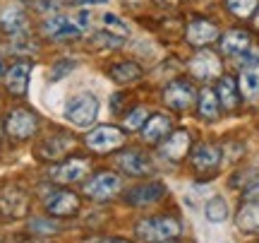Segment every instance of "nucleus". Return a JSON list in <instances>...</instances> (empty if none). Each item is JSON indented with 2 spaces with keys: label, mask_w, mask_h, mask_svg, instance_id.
Returning <instances> with one entry per match:
<instances>
[{
  "label": "nucleus",
  "mask_w": 259,
  "mask_h": 243,
  "mask_svg": "<svg viewBox=\"0 0 259 243\" xmlns=\"http://www.w3.org/2000/svg\"><path fill=\"white\" fill-rule=\"evenodd\" d=\"M180 222L170 219V217H154V219H144L137 224V236L147 243H163L180 236Z\"/></svg>",
  "instance_id": "nucleus-1"
},
{
  "label": "nucleus",
  "mask_w": 259,
  "mask_h": 243,
  "mask_svg": "<svg viewBox=\"0 0 259 243\" xmlns=\"http://www.w3.org/2000/svg\"><path fill=\"white\" fill-rule=\"evenodd\" d=\"M65 116H67V121H72L74 125L89 128V125L96 121V116H99V99L89 92L77 94L74 99H70L67 109H65Z\"/></svg>",
  "instance_id": "nucleus-2"
},
{
  "label": "nucleus",
  "mask_w": 259,
  "mask_h": 243,
  "mask_svg": "<svg viewBox=\"0 0 259 243\" xmlns=\"http://www.w3.org/2000/svg\"><path fill=\"white\" fill-rule=\"evenodd\" d=\"M41 29L53 41H67V39L82 37V27L74 22V17H67V15H51Z\"/></svg>",
  "instance_id": "nucleus-3"
},
{
  "label": "nucleus",
  "mask_w": 259,
  "mask_h": 243,
  "mask_svg": "<svg viewBox=\"0 0 259 243\" xmlns=\"http://www.w3.org/2000/svg\"><path fill=\"white\" fill-rule=\"evenodd\" d=\"M8 132L15 137V140H27L31 137L38 128V118L27 109H15V111L8 116Z\"/></svg>",
  "instance_id": "nucleus-4"
},
{
  "label": "nucleus",
  "mask_w": 259,
  "mask_h": 243,
  "mask_svg": "<svg viewBox=\"0 0 259 243\" xmlns=\"http://www.w3.org/2000/svg\"><path fill=\"white\" fill-rule=\"evenodd\" d=\"M120 190V178L111 173V171H106V173H99V176H94L87 186H84V195L92 197V200H108L113 197L115 193Z\"/></svg>",
  "instance_id": "nucleus-5"
},
{
  "label": "nucleus",
  "mask_w": 259,
  "mask_h": 243,
  "mask_svg": "<svg viewBox=\"0 0 259 243\" xmlns=\"http://www.w3.org/2000/svg\"><path fill=\"white\" fill-rule=\"evenodd\" d=\"M166 195V186L163 183H158V181H154V183H144V186H135L132 190H127L125 193V202L132 207H147V205H154V202H158L161 197Z\"/></svg>",
  "instance_id": "nucleus-6"
},
{
  "label": "nucleus",
  "mask_w": 259,
  "mask_h": 243,
  "mask_svg": "<svg viewBox=\"0 0 259 243\" xmlns=\"http://www.w3.org/2000/svg\"><path fill=\"white\" fill-rule=\"evenodd\" d=\"M122 142H125L122 130L113 128V125H101V128H96V130L89 132V137H87V145H89L94 152H111V150H115V147H120Z\"/></svg>",
  "instance_id": "nucleus-7"
},
{
  "label": "nucleus",
  "mask_w": 259,
  "mask_h": 243,
  "mask_svg": "<svg viewBox=\"0 0 259 243\" xmlns=\"http://www.w3.org/2000/svg\"><path fill=\"white\" fill-rule=\"evenodd\" d=\"M27 207H29V197L24 190L19 188H5L0 193V215L10 217V219H17V217L27 215Z\"/></svg>",
  "instance_id": "nucleus-8"
},
{
  "label": "nucleus",
  "mask_w": 259,
  "mask_h": 243,
  "mask_svg": "<svg viewBox=\"0 0 259 243\" xmlns=\"http://www.w3.org/2000/svg\"><path fill=\"white\" fill-rule=\"evenodd\" d=\"M163 99L170 109H176V111H187L190 106L194 103V87L185 80H176V82H170L166 87V92H163Z\"/></svg>",
  "instance_id": "nucleus-9"
},
{
  "label": "nucleus",
  "mask_w": 259,
  "mask_h": 243,
  "mask_svg": "<svg viewBox=\"0 0 259 243\" xmlns=\"http://www.w3.org/2000/svg\"><path fill=\"white\" fill-rule=\"evenodd\" d=\"M29 77H31V63L29 60H19L15 65H10L5 70V84L8 92L15 96H24L29 87Z\"/></svg>",
  "instance_id": "nucleus-10"
},
{
  "label": "nucleus",
  "mask_w": 259,
  "mask_h": 243,
  "mask_svg": "<svg viewBox=\"0 0 259 243\" xmlns=\"http://www.w3.org/2000/svg\"><path fill=\"white\" fill-rule=\"evenodd\" d=\"M118 166L125 173H130V176H149L154 171V161L149 159L144 152L130 150V152H122L118 157Z\"/></svg>",
  "instance_id": "nucleus-11"
},
{
  "label": "nucleus",
  "mask_w": 259,
  "mask_h": 243,
  "mask_svg": "<svg viewBox=\"0 0 259 243\" xmlns=\"http://www.w3.org/2000/svg\"><path fill=\"white\" fill-rule=\"evenodd\" d=\"M46 210L53 217H72L79 210V197L70 190H58L46 200Z\"/></svg>",
  "instance_id": "nucleus-12"
},
{
  "label": "nucleus",
  "mask_w": 259,
  "mask_h": 243,
  "mask_svg": "<svg viewBox=\"0 0 259 243\" xmlns=\"http://www.w3.org/2000/svg\"><path fill=\"white\" fill-rule=\"evenodd\" d=\"M190 73H192L197 80H213L221 73V60L213 56L211 51H202L190 60Z\"/></svg>",
  "instance_id": "nucleus-13"
},
{
  "label": "nucleus",
  "mask_w": 259,
  "mask_h": 243,
  "mask_svg": "<svg viewBox=\"0 0 259 243\" xmlns=\"http://www.w3.org/2000/svg\"><path fill=\"white\" fill-rule=\"evenodd\" d=\"M219 39V29L213 22H206V19H194L187 27V41L194 44V46H209Z\"/></svg>",
  "instance_id": "nucleus-14"
},
{
  "label": "nucleus",
  "mask_w": 259,
  "mask_h": 243,
  "mask_svg": "<svg viewBox=\"0 0 259 243\" xmlns=\"http://www.w3.org/2000/svg\"><path fill=\"white\" fill-rule=\"evenodd\" d=\"M87 171H89V168H87V161L84 159H67V161H63V164H58V166L51 168V178H53L56 183H74V181H79Z\"/></svg>",
  "instance_id": "nucleus-15"
},
{
  "label": "nucleus",
  "mask_w": 259,
  "mask_h": 243,
  "mask_svg": "<svg viewBox=\"0 0 259 243\" xmlns=\"http://www.w3.org/2000/svg\"><path fill=\"white\" fill-rule=\"evenodd\" d=\"M190 132L187 130H176V132H170L168 135V140L161 145V154L163 157H168V159H183L187 154V150H190Z\"/></svg>",
  "instance_id": "nucleus-16"
},
{
  "label": "nucleus",
  "mask_w": 259,
  "mask_h": 243,
  "mask_svg": "<svg viewBox=\"0 0 259 243\" xmlns=\"http://www.w3.org/2000/svg\"><path fill=\"white\" fill-rule=\"evenodd\" d=\"M0 27L8 31L10 37H24L27 31V15L19 5H10L3 15H0Z\"/></svg>",
  "instance_id": "nucleus-17"
},
{
  "label": "nucleus",
  "mask_w": 259,
  "mask_h": 243,
  "mask_svg": "<svg viewBox=\"0 0 259 243\" xmlns=\"http://www.w3.org/2000/svg\"><path fill=\"white\" fill-rule=\"evenodd\" d=\"M219 161H221V152L213 145H199L192 152V166L197 171H213L219 166Z\"/></svg>",
  "instance_id": "nucleus-18"
},
{
  "label": "nucleus",
  "mask_w": 259,
  "mask_h": 243,
  "mask_svg": "<svg viewBox=\"0 0 259 243\" xmlns=\"http://www.w3.org/2000/svg\"><path fill=\"white\" fill-rule=\"evenodd\" d=\"M168 130H170V121H168V116H151L144 125H142V137L147 142H158L161 137H166Z\"/></svg>",
  "instance_id": "nucleus-19"
},
{
  "label": "nucleus",
  "mask_w": 259,
  "mask_h": 243,
  "mask_svg": "<svg viewBox=\"0 0 259 243\" xmlns=\"http://www.w3.org/2000/svg\"><path fill=\"white\" fill-rule=\"evenodd\" d=\"M247 46H250V37H247V31H242V29H231V31L221 39V51L228 53V56H240V53H245Z\"/></svg>",
  "instance_id": "nucleus-20"
},
{
  "label": "nucleus",
  "mask_w": 259,
  "mask_h": 243,
  "mask_svg": "<svg viewBox=\"0 0 259 243\" xmlns=\"http://www.w3.org/2000/svg\"><path fill=\"white\" fill-rule=\"evenodd\" d=\"M238 229L242 234H257L259 231V202L247 200V205L238 212Z\"/></svg>",
  "instance_id": "nucleus-21"
},
{
  "label": "nucleus",
  "mask_w": 259,
  "mask_h": 243,
  "mask_svg": "<svg viewBox=\"0 0 259 243\" xmlns=\"http://www.w3.org/2000/svg\"><path fill=\"white\" fill-rule=\"evenodd\" d=\"M216 96H219V101L226 106V111L238 109L240 94H238V87H235V80H233V77H221V80H219V87H216Z\"/></svg>",
  "instance_id": "nucleus-22"
},
{
  "label": "nucleus",
  "mask_w": 259,
  "mask_h": 243,
  "mask_svg": "<svg viewBox=\"0 0 259 243\" xmlns=\"http://www.w3.org/2000/svg\"><path fill=\"white\" fill-rule=\"evenodd\" d=\"M240 92L247 101L259 99V65L245 67L240 75Z\"/></svg>",
  "instance_id": "nucleus-23"
},
{
  "label": "nucleus",
  "mask_w": 259,
  "mask_h": 243,
  "mask_svg": "<svg viewBox=\"0 0 259 243\" xmlns=\"http://www.w3.org/2000/svg\"><path fill=\"white\" fill-rule=\"evenodd\" d=\"M111 80L118 84H127V82H135L142 77V67L137 63H118V65L111 67Z\"/></svg>",
  "instance_id": "nucleus-24"
},
{
  "label": "nucleus",
  "mask_w": 259,
  "mask_h": 243,
  "mask_svg": "<svg viewBox=\"0 0 259 243\" xmlns=\"http://www.w3.org/2000/svg\"><path fill=\"white\" fill-rule=\"evenodd\" d=\"M219 96L213 89H202L199 92V116L206 118V121H213L219 118Z\"/></svg>",
  "instance_id": "nucleus-25"
},
{
  "label": "nucleus",
  "mask_w": 259,
  "mask_h": 243,
  "mask_svg": "<svg viewBox=\"0 0 259 243\" xmlns=\"http://www.w3.org/2000/svg\"><path fill=\"white\" fill-rule=\"evenodd\" d=\"M204 215H206V219L209 222H213V224H221V222H226L228 219V202L223 200V197H211L209 202H206V207H204Z\"/></svg>",
  "instance_id": "nucleus-26"
},
{
  "label": "nucleus",
  "mask_w": 259,
  "mask_h": 243,
  "mask_svg": "<svg viewBox=\"0 0 259 243\" xmlns=\"http://www.w3.org/2000/svg\"><path fill=\"white\" fill-rule=\"evenodd\" d=\"M101 27L108 29V31H111V34H115L118 39H125L130 34V24L125 22V19L118 17V15H113V12L101 15Z\"/></svg>",
  "instance_id": "nucleus-27"
},
{
  "label": "nucleus",
  "mask_w": 259,
  "mask_h": 243,
  "mask_svg": "<svg viewBox=\"0 0 259 243\" xmlns=\"http://www.w3.org/2000/svg\"><path fill=\"white\" fill-rule=\"evenodd\" d=\"M58 140H60V135L56 137V142H53V137H51V140H46L44 145H41V152H38V154H41L44 159H53V157H60L63 152H67V147H70V140L65 137L60 145H58Z\"/></svg>",
  "instance_id": "nucleus-28"
},
{
  "label": "nucleus",
  "mask_w": 259,
  "mask_h": 243,
  "mask_svg": "<svg viewBox=\"0 0 259 243\" xmlns=\"http://www.w3.org/2000/svg\"><path fill=\"white\" fill-rule=\"evenodd\" d=\"M226 5L235 17H252V12L257 10V0H226Z\"/></svg>",
  "instance_id": "nucleus-29"
},
{
  "label": "nucleus",
  "mask_w": 259,
  "mask_h": 243,
  "mask_svg": "<svg viewBox=\"0 0 259 243\" xmlns=\"http://www.w3.org/2000/svg\"><path fill=\"white\" fill-rule=\"evenodd\" d=\"M144 118H147V109H135V111L125 118V128H130V130H137V128H142Z\"/></svg>",
  "instance_id": "nucleus-30"
},
{
  "label": "nucleus",
  "mask_w": 259,
  "mask_h": 243,
  "mask_svg": "<svg viewBox=\"0 0 259 243\" xmlns=\"http://www.w3.org/2000/svg\"><path fill=\"white\" fill-rule=\"evenodd\" d=\"M31 231H36V234H56L58 224L56 222H46V219H34L31 222Z\"/></svg>",
  "instance_id": "nucleus-31"
},
{
  "label": "nucleus",
  "mask_w": 259,
  "mask_h": 243,
  "mask_svg": "<svg viewBox=\"0 0 259 243\" xmlns=\"http://www.w3.org/2000/svg\"><path fill=\"white\" fill-rule=\"evenodd\" d=\"M74 22H77V24L82 27V31H84V29L92 24V15H89L87 10H82V12H77V15H74Z\"/></svg>",
  "instance_id": "nucleus-32"
},
{
  "label": "nucleus",
  "mask_w": 259,
  "mask_h": 243,
  "mask_svg": "<svg viewBox=\"0 0 259 243\" xmlns=\"http://www.w3.org/2000/svg\"><path fill=\"white\" fill-rule=\"evenodd\" d=\"M245 200H252V202H259V183H252L245 190Z\"/></svg>",
  "instance_id": "nucleus-33"
},
{
  "label": "nucleus",
  "mask_w": 259,
  "mask_h": 243,
  "mask_svg": "<svg viewBox=\"0 0 259 243\" xmlns=\"http://www.w3.org/2000/svg\"><path fill=\"white\" fill-rule=\"evenodd\" d=\"M70 67H72V63H63V65H58L56 70H53V80H60V77L65 75L63 70H70Z\"/></svg>",
  "instance_id": "nucleus-34"
},
{
  "label": "nucleus",
  "mask_w": 259,
  "mask_h": 243,
  "mask_svg": "<svg viewBox=\"0 0 259 243\" xmlns=\"http://www.w3.org/2000/svg\"><path fill=\"white\" fill-rule=\"evenodd\" d=\"M87 243H130V241H125V238H94V241Z\"/></svg>",
  "instance_id": "nucleus-35"
},
{
  "label": "nucleus",
  "mask_w": 259,
  "mask_h": 243,
  "mask_svg": "<svg viewBox=\"0 0 259 243\" xmlns=\"http://www.w3.org/2000/svg\"><path fill=\"white\" fill-rule=\"evenodd\" d=\"M74 3H79V5H103L108 0H74Z\"/></svg>",
  "instance_id": "nucleus-36"
},
{
  "label": "nucleus",
  "mask_w": 259,
  "mask_h": 243,
  "mask_svg": "<svg viewBox=\"0 0 259 243\" xmlns=\"http://www.w3.org/2000/svg\"><path fill=\"white\" fill-rule=\"evenodd\" d=\"M5 75V65H3V60H0V77Z\"/></svg>",
  "instance_id": "nucleus-37"
},
{
  "label": "nucleus",
  "mask_w": 259,
  "mask_h": 243,
  "mask_svg": "<svg viewBox=\"0 0 259 243\" xmlns=\"http://www.w3.org/2000/svg\"><path fill=\"white\" fill-rule=\"evenodd\" d=\"M254 24H257V29H259V15H257V17H254Z\"/></svg>",
  "instance_id": "nucleus-38"
},
{
  "label": "nucleus",
  "mask_w": 259,
  "mask_h": 243,
  "mask_svg": "<svg viewBox=\"0 0 259 243\" xmlns=\"http://www.w3.org/2000/svg\"><path fill=\"white\" fill-rule=\"evenodd\" d=\"M161 3H170V0H161Z\"/></svg>",
  "instance_id": "nucleus-39"
},
{
  "label": "nucleus",
  "mask_w": 259,
  "mask_h": 243,
  "mask_svg": "<svg viewBox=\"0 0 259 243\" xmlns=\"http://www.w3.org/2000/svg\"><path fill=\"white\" fill-rule=\"evenodd\" d=\"M0 132H3V125H0Z\"/></svg>",
  "instance_id": "nucleus-40"
},
{
  "label": "nucleus",
  "mask_w": 259,
  "mask_h": 243,
  "mask_svg": "<svg viewBox=\"0 0 259 243\" xmlns=\"http://www.w3.org/2000/svg\"><path fill=\"white\" fill-rule=\"evenodd\" d=\"M163 243H168V241H163Z\"/></svg>",
  "instance_id": "nucleus-41"
}]
</instances>
